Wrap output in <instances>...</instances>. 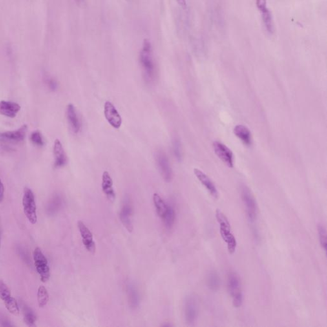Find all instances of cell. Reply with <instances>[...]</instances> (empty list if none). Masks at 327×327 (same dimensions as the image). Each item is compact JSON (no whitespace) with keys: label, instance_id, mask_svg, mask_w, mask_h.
Instances as JSON below:
<instances>
[{"label":"cell","instance_id":"obj_34","mask_svg":"<svg viewBox=\"0 0 327 327\" xmlns=\"http://www.w3.org/2000/svg\"><path fill=\"white\" fill-rule=\"evenodd\" d=\"M0 247H1V235H0Z\"/></svg>","mask_w":327,"mask_h":327},{"label":"cell","instance_id":"obj_33","mask_svg":"<svg viewBox=\"0 0 327 327\" xmlns=\"http://www.w3.org/2000/svg\"><path fill=\"white\" fill-rule=\"evenodd\" d=\"M77 2V3L80 4L82 3V1H83V0H75Z\"/></svg>","mask_w":327,"mask_h":327},{"label":"cell","instance_id":"obj_8","mask_svg":"<svg viewBox=\"0 0 327 327\" xmlns=\"http://www.w3.org/2000/svg\"><path fill=\"white\" fill-rule=\"evenodd\" d=\"M256 5L262 14V19L265 30L268 34L272 35L275 31L274 21L271 11L267 6V0H256Z\"/></svg>","mask_w":327,"mask_h":327},{"label":"cell","instance_id":"obj_26","mask_svg":"<svg viewBox=\"0 0 327 327\" xmlns=\"http://www.w3.org/2000/svg\"><path fill=\"white\" fill-rule=\"evenodd\" d=\"M176 214L173 207L169 205L168 210H167V213L165 214L164 217L163 218V220L165 226L171 228L173 226L174 221H175Z\"/></svg>","mask_w":327,"mask_h":327},{"label":"cell","instance_id":"obj_1","mask_svg":"<svg viewBox=\"0 0 327 327\" xmlns=\"http://www.w3.org/2000/svg\"><path fill=\"white\" fill-rule=\"evenodd\" d=\"M140 61L145 80L149 83L154 81L157 74L156 64L152 44L149 40L146 39L143 42L140 54Z\"/></svg>","mask_w":327,"mask_h":327},{"label":"cell","instance_id":"obj_24","mask_svg":"<svg viewBox=\"0 0 327 327\" xmlns=\"http://www.w3.org/2000/svg\"><path fill=\"white\" fill-rule=\"evenodd\" d=\"M50 296L47 289L44 286H39L37 291V301L39 308H43L48 304Z\"/></svg>","mask_w":327,"mask_h":327},{"label":"cell","instance_id":"obj_28","mask_svg":"<svg viewBox=\"0 0 327 327\" xmlns=\"http://www.w3.org/2000/svg\"><path fill=\"white\" fill-rule=\"evenodd\" d=\"M318 235H319L320 242L325 251H327V231L324 225H318Z\"/></svg>","mask_w":327,"mask_h":327},{"label":"cell","instance_id":"obj_4","mask_svg":"<svg viewBox=\"0 0 327 327\" xmlns=\"http://www.w3.org/2000/svg\"><path fill=\"white\" fill-rule=\"evenodd\" d=\"M241 197L249 220L255 222L258 213L257 203L250 189L246 185H243L241 187Z\"/></svg>","mask_w":327,"mask_h":327},{"label":"cell","instance_id":"obj_19","mask_svg":"<svg viewBox=\"0 0 327 327\" xmlns=\"http://www.w3.org/2000/svg\"><path fill=\"white\" fill-rule=\"evenodd\" d=\"M132 207L129 200H126L121 209L120 213V218L123 226L129 232L133 230V224H132Z\"/></svg>","mask_w":327,"mask_h":327},{"label":"cell","instance_id":"obj_29","mask_svg":"<svg viewBox=\"0 0 327 327\" xmlns=\"http://www.w3.org/2000/svg\"><path fill=\"white\" fill-rule=\"evenodd\" d=\"M173 150L174 157L178 161H182V145L180 140L178 138H174L173 141Z\"/></svg>","mask_w":327,"mask_h":327},{"label":"cell","instance_id":"obj_5","mask_svg":"<svg viewBox=\"0 0 327 327\" xmlns=\"http://www.w3.org/2000/svg\"><path fill=\"white\" fill-rule=\"evenodd\" d=\"M24 213L32 224L37 222L36 202L34 193L29 188H25L23 197Z\"/></svg>","mask_w":327,"mask_h":327},{"label":"cell","instance_id":"obj_14","mask_svg":"<svg viewBox=\"0 0 327 327\" xmlns=\"http://www.w3.org/2000/svg\"><path fill=\"white\" fill-rule=\"evenodd\" d=\"M77 227L80 232L82 242H83L84 246L89 253L94 254L96 250V245L92 231L81 220L77 222Z\"/></svg>","mask_w":327,"mask_h":327},{"label":"cell","instance_id":"obj_25","mask_svg":"<svg viewBox=\"0 0 327 327\" xmlns=\"http://www.w3.org/2000/svg\"><path fill=\"white\" fill-rule=\"evenodd\" d=\"M127 292L129 294L130 305L132 308H136L140 303L139 295L134 286L131 284L127 287Z\"/></svg>","mask_w":327,"mask_h":327},{"label":"cell","instance_id":"obj_22","mask_svg":"<svg viewBox=\"0 0 327 327\" xmlns=\"http://www.w3.org/2000/svg\"><path fill=\"white\" fill-rule=\"evenodd\" d=\"M153 202L157 214L161 218H164L168 210L169 205L164 202L158 193L154 194Z\"/></svg>","mask_w":327,"mask_h":327},{"label":"cell","instance_id":"obj_12","mask_svg":"<svg viewBox=\"0 0 327 327\" xmlns=\"http://www.w3.org/2000/svg\"><path fill=\"white\" fill-rule=\"evenodd\" d=\"M28 126L23 125L16 130L0 133V141L6 143H19L25 140Z\"/></svg>","mask_w":327,"mask_h":327},{"label":"cell","instance_id":"obj_32","mask_svg":"<svg viewBox=\"0 0 327 327\" xmlns=\"http://www.w3.org/2000/svg\"><path fill=\"white\" fill-rule=\"evenodd\" d=\"M4 194H5V187H4V185L1 182V179H0V203L3 202Z\"/></svg>","mask_w":327,"mask_h":327},{"label":"cell","instance_id":"obj_21","mask_svg":"<svg viewBox=\"0 0 327 327\" xmlns=\"http://www.w3.org/2000/svg\"><path fill=\"white\" fill-rule=\"evenodd\" d=\"M234 134L245 145L251 146L253 143L250 130L243 125L235 126L233 130Z\"/></svg>","mask_w":327,"mask_h":327},{"label":"cell","instance_id":"obj_11","mask_svg":"<svg viewBox=\"0 0 327 327\" xmlns=\"http://www.w3.org/2000/svg\"><path fill=\"white\" fill-rule=\"evenodd\" d=\"M156 158L158 168L164 180L167 182H171L173 178V171L167 155L163 151H159L157 152Z\"/></svg>","mask_w":327,"mask_h":327},{"label":"cell","instance_id":"obj_18","mask_svg":"<svg viewBox=\"0 0 327 327\" xmlns=\"http://www.w3.org/2000/svg\"><path fill=\"white\" fill-rule=\"evenodd\" d=\"M66 114H67V120L72 131L75 134H78L82 129V123L74 105L68 104L67 106Z\"/></svg>","mask_w":327,"mask_h":327},{"label":"cell","instance_id":"obj_10","mask_svg":"<svg viewBox=\"0 0 327 327\" xmlns=\"http://www.w3.org/2000/svg\"><path fill=\"white\" fill-rule=\"evenodd\" d=\"M199 301L194 295H190L185 302V317L188 324L193 325L198 319Z\"/></svg>","mask_w":327,"mask_h":327},{"label":"cell","instance_id":"obj_15","mask_svg":"<svg viewBox=\"0 0 327 327\" xmlns=\"http://www.w3.org/2000/svg\"><path fill=\"white\" fill-rule=\"evenodd\" d=\"M194 173L212 197L218 199V189H217L215 184L212 182L211 179L206 174L203 173L202 170L197 168L194 169Z\"/></svg>","mask_w":327,"mask_h":327},{"label":"cell","instance_id":"obj_7","mask_svg":"<svg viewBox=\"0 0 327 327\" xmlns=\"http://www.w3.org/2000/svg\"><path fill=\"white\" fill-rule=\"evenodd\" d=\"M0 299L3 300L6 309L14 316H18L20 309L18 303L14 297H13L9 288L5 282L0 280Z\"/></svg>","mask_w":327,"mask_h":327},{"label":"cell","instance_id":"obj_31","mask_svg":"<svg viewBox=\"0 0 327 327\" xmlns=\"http://www.w3.org/2000/svg\"><path fill=\"white\" fill-rule=\"evenodd\" d=\"M48 85L52 90H56L57 87H58L56 81L53 79H50V80L48 81Z\"/></svg>","mask_w":327,"mask_h":327},{"label":"cell","instance_id":"obj_20","mask_svg":"<svg viewBox=\"0 0 327 327\" xmlns=\"http://www.w3.org/2000/svg\"><path fill=\"white\" fill-rule=\"evenodd\" d=\"M21 110V106L14 102L0 101V114L1 115L14 118Z\"/></svg>","mask_w":327,"mask_h":327},{"label":"cell","instance_id":"obj_13","mask_svg":"<svg viewBox=\"0 0 327 327\" xmlns=\"http://www.w3.org/2000/svg\"><path fill=\"white\" fill-rule=\"evenodd\" d=\"M213 149L216 156L226 164L227 166L233 167L234 165V156L231 150L220 141H214Z\"/></svg>","mask_w":327,"mask_h":327},{"label":"cell","instance_id":"obj_30","mask_svg":"<svg viewBox=\"0 0 327 327\" xmlns=\"http://www.w3.org/2000/svg\"><path fill=\"white\" fill-rule=\"evenodd\" d=\"M30 140L35 145L38 146V147H43L45 145L43 136L39 130H35L32 132L30 136Z\"/></svg>","mask_w":327,"mask_h":327},{"label":"cell","instance_id":"obj_23","mask_svg":"<svg viewBox=\"0 0 327 327\" xmlns=\"http://www.w3.org/2000/svg\"><path fill=\"white\" fill-rule=\"evenodd\" d=\"M207 286L211 290L218 291L221 284V280L218 273L216 271H210L207 275Z\"/></svg>","mask_w":327,"mask_h":327},{"label":"cell","instance_id":"obj_27","mask_svg":"<svg viewBox=\"0 0 327 327\" xmlns=\"http://www.w3.org/2000/svg\"><path fill=\"white\" fill-rule=\"evenodd\" d=\"M24 321L28 326L33 327L35 326L36 322V316L30 308H24Z\"/></svg>","mask_w":327,"mask_h":327},{"label":"cell","instance_id":"obj_9","mask_svg":"<svg viewBox=\"0 0 327 327\" xmlns=\"http://www.w3.org/2000/svg\"><path fill=\"white\" fill-rule=\"evenodd\" d=\"M104 114L108 123L115 129L122 125V118L115 106L110 101H106L104 106Z\"/></svg>","mask_w":327,"mask_h":327},{"label":"cell","instance_id":"obj_16","mask_svg":"<svg viewBox=\"0 0 327 327\" xmlns=\"http://www.w3.org/2000/svg\"><path fill=\"white\" fill-rule=\"evenodd\" d=\"M53 154L54 158V167L60 168L65 166L67 163V157L61 141L56 139L53 146Z\"/></svg>","mask_w":327,"mask_h":327},{"label":"cell","instance_id":"obj_3","mask_svg":"<svg viewBox=\"0 0 327 327\" xmlns=\"http://www.w3.org/2000/svg\"><path fill=\"white\" fill-rule=\"evenodd\" d=\"M227 289L233 300L234 307L240 308L244 301V296H243L241 280L237 273L235 272L229 273L227 278Z\"/></svg>","mask_w":327,"mask_h":327},{"label":"cell","instance_id":"obj_2","mask_svg":"<svg viewBox=\"0 0 327 327\" xmlns=\"http://www.w3.org/2000/svg\"><path fill=\"white\" fill-rule=\"evenodd\" d=\"M216 216L217 220L219 224L220 235L226 243L229 253L233 255L236 251L237 242L235 236L232 233L231 224L228 218L221 211L218 209L216 211Z\"/></svg>","mask_w":327,"mask_h":327},{"label":"cell","instance_id":"obj_6","mask_svg":"<svg viewBox=\"0 0 327 327\" xmlns=\"http://www.w3.org/2000/svg\"><path fill=\"white\" fill-rule=\"evenodd\" d=\"M33 256H34L35 268L41 277V281L48 282L50 280L51 273L47 258L39 247L35 249Z\"/></svg>","mask_w":327,"mask_h":327},{"label":"cell","instance_id":"obj_17","mask_svg":"<svg viewBox=\"0 0 327 327\" xmlns=\"http://www.w3.org/2000/svg\"><path fill=\"white\" fill-rule=\"evenodd\" d=\"M102 190L106 198L110 202H114L116 198V193L113 188V181L109 172L105 171L102 175Z\"/></svg>","mask_w":327,"mask_h":327}]
</instances>
